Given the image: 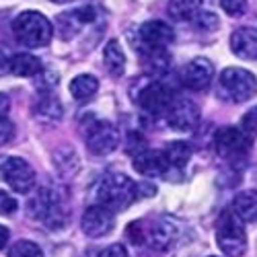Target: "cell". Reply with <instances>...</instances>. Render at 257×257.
Instances as JSON below:
<instances>
[{
  "mask_svg": "<svg viewBox=\"0 0 257 257\" xmlns=\"http://www.w3.org/2000/svg\"><path fill=\"white\" fill-rule=\"evenodd\" d=\"M230 208L237 212L245 222H249V224L257 222V191L255 189L241 191V194L234 196Z\"/></svg>",
  "mask_w": 257,
  "mask_h": 257,
  "instance_id": "cell-18",
  "label": "cell"
},
{
  "mask_svg": "<svg viewBox=\"0 0 257 257\" xmlns=\"http://www.w3.org/2000/svg\"><path fill=\"white\" fill-rule=\"evenodd\" d=\"M125 151L130 153V155H138V153L146 151V142H144V138H142L140 134L132 132L130 136H127V146H125Z\"/></svg>",
  "mask_w": 257,
  "mask_h": 257,
  "instance_id": "cell-34",
  "label": "cell"
},
{
  "mask_svg": "<svg viewBox=\"0 0 257 257\" xmlns=\"http://www.w3.org/2000/svg\"><path fill=\"white\" fill-rule=\"evenodd\" d=\"M204 9V0H169L167 13L173 21H194Z\"/></svg>",
  "mask_w": 257,
  "mask_h": 257,
  "instance_id": "cell-21",
  "label": "cell"
},
{
  "mask_svg": "<svg viewBox=\"0 0 257 257\" xmlns=\"http://www.w3.org/2000/svg\"><path fill=\"white\" fill-rule=\"evenodd\" d=\"M99 257H130V255H127V251H125V247H123V245L115 243V245L105 247V249L99 253Z\"/></svg>",
  "mask_w": 257,
  "mask_h": 257,
  "instance_id": "cell-36",
  "label": "cell"
},
{
  "mask_svg": "<svg viewBox=\"0 0 257 257\" xmlns=\"http://www.w3.org/2000/svg\"><path fill=\"white\" fill-rule=\"evenodd\" d=\"M138 198V183L123 173L105 175L97 185V202L113 212L127 210Z\"/></svg>",
  "mask_w": 257,
  "mask_h": 257,
  "instance_id": "cell-1",
  "label": "cell"
},
{
  "mask_svg": "<svg viewBox=\"0 0 257 257\" xmlns=\"http://www.w3.org/2000/svg\"><path fill=\"white\" fill-rule=\"evenodd\" d=\"M103 64L111 76H121L125 70V56L117 39H109L103 48Z\"/></svg>",
  "mask_w": 257,
  "mask_h": 257,
  "instance_id": "cell-19",
  "label": "cell"
},
{
  "mask_svg": "<svg viewBox=\"0 0 257 257\" xmlns=\"http://www.w3.org/2000/svg\"><path fill=\"white\" fill-rule=\"evenodd\" d=\"M52 3H56V5H64V3H70V0H52Z\"/></svg>",
  "mask_w": 257,
  "mask_h": 257,
  "instance_id": "cell-40",
  "label": "cell"
},
{
  "mask_svg": "<svg viewBox=\"0 0 257 257\" xmlns=\"http://www.w3.org/2000/svg\"><path fill=\"white\" fill-rule=\"evenodd\" d=\"M194 25H196L200 31H214V29L220 27V21H218V17L214 15V13L202 9V11L196 15V19H194Z\"/></svg>",
  "mask_w": 257,
  "mask_h": 257,
  "instance_id": "cell-28",
  "label": "cell"
},
{
  "mask_svg": "<svg viewBox=\"0 0 257 257\" xmlns=\"http://www.w3.org/2000/svg\"><path fill=\"white\" fill-rule=\"evenodd\" d=\"M220 95L232 103H245L257 95V76L245 68H224L218 78Z\"/></svg>",
  "mask_w": 257,
  "mask_h": 257,
  "instance_id": "cell-5",
  "label": "cell"
},
{
  "mask_svg": "<svg viewBox=\"0 0 257 257\" xmlns=\"http://www.w3.org/2000/svg\"><path fill=\"white\" fill-rule=\"evenodd\" d=\"M9 109H11V99H9V95L0 93V117H7Z\"/></svg>",
  "mask_w": 257,
  "mask_h": 257,
  "instance_id": "cell-37",
  "label": "cell"
},
{
  "mask_svg": "<svg viewBox=\"0 0 257 257\" xmlns=\"http://www.w3.org/2000/svg\"><path fill=\"white\" fill-rule=\"evenodd\" d=\"M132 165L144 177H167V171H171L165 153L163 151H148V148L134 155Z\"/></svg>",
  "mask_w": 257,
  "mask_h": 257,
  "instance_id": "cell-14",
  "label": "cell"
},
{
  "mask_svg": "<svg viewBox=\"0 0 257 257\" xmlns=\"http://www.w3.org/2000/svg\"><path fill=\"white\" fill-rule=\"evenodd\" d=\"M41 70V60L33 54H15L11 58V72L15 76H23V78H31V76H37Z\"/></svg>",
  "mask_w": 257,
  "mask_h": 257,
  "instance_id": "cell-20",
  "label": "cell"
},
{
  "mask_svg": "<svg viewBox=\"0 0 257 257\" xmlns=\"http://www.w3.org/2000/svg\"><path fill=\"white\" fill-rule=\"evenodd\" d=\"M177 234H179V228L173 220L161 218V220L153 222L151 226H146V243L157 251H165L175 243Z\"/></svg>",
  "mask_w": 257,
  "mask_h": 257,
  "instance_id": "cell-15",
  "label": "cell"
},
{
  "mask_svg": "<svg viewBox=\"0 0 257 257\" xmlns=\"http://www.w3.org/2000/svg\"><path fill=\"white\" fill-rule=\"evenodd\" d=\"M62 113H64V109H62L60 99L52 93H41L39 101L35 103V115L46 121H60Z\"/></svg>",
  "mask_w": 257,
  "mask_h": 257,
  "instance_id": "cell-22",
  "label": "cell"
},
{
  "mask_svg": "<svg viewBox=\"0 0 257 257\" xmlns=\"http://www.w3.org/2000/svg\"><path fill=\"white\" fill-rule=\"evenodd\" d=\"M222 11L230 17H241L247 11V0H218Z\"/></svg>",
  "mask_w": 257,
  "mask_h": 257,
  "instance_id": "cell-31",
  "label": "cell"
},
{
  "mask_svg": "<svg viewBox=\"0 0 257 257\" xmlns=\"http://www.w3.org/2000/svg\"><path fill=\"white\" fill-rule=\"evenodd\" d=\"M7 70H11V60L3 52H0V74L7 72Z\"/></svg>",
  "mask_w": 257,
  "mask_h": 257,
  "instance_id": "cell-39",
  "label": "cell"
},
{
  "mask_svg": "<svg viewBox=\"0 0 257 257\" xmlns=\"http://www.w3.org/2000/svg\"><path fill=\"white\" fill-rule=\"evenodd\" d=\"M214 78V64L208 58H194L183 68L181 82L191 91H204Z\"/></svg>",
  "mask_w": 257,
  "mask_h": 257,
  "instance_id": "cell-12",
  "label": "cell"
},
{
  "mask_svg": "<svg viewBox=\"0 0 257 257\" xmlns=\"http://www.w3.org/2000/svg\"><path fill=\"white\" fill-rule=\"evenodd\" d=\"M136 101L146 113L165 115L169 111L171 103L175 101V93L171 91V87H167L163 82H148L138 91Z\"/></svg>",
  "mask_w": 257,
  "mask_h": 257,
  "instance_id": "cell-9",
  "label": "cell"
},
{
  "mask_svg": "<svg viewBox=\"0 0 257 257\" xmlns=\"http://www.w3.org/2000/svg\"><path fill=\"white\" fill-rule=\"evenodd\" d=\"M37 78H39L37 89H39L41 93H52V89L58 84V74H56V72H44V70H41V72L37 74Z\"/></svg>",
  "mask_w": 257,
  "mask_h": 257,
  "instance_id": "cell-32",
  "label": "cell"
},
{
  "mask_svg": "<svg viewBox=\"0 0 257 257\" xmlns=\"http://www.w3.org/2000/svg\"><path fill=\"white\" fill-rule=\"evenodd\" d=\"M163 153H165V157H167V161H169V167L175 169V171L183 169V167L189 163V159H191V148H189V144H185V142H181V140H175V142L167 144Z\"/></svg>",
  "mask_w": 257,
  "mask_h": 257,
  "instance_id": "cell-24",
  "label": "cell"
},
{
  "mask_svg": "<svg viewBox=\"0 0 257 257\" xmlns=\"http://www.w3.org/2000/svg\"><path fill=\"white\" fill-rule=\"evenodd\" d=\"M0 181L17 194H29L35 187V171L21 157H0Z\"/></svg>",
  "mask_w": 257,
  "mask_h": 257,
  "instance_id": "cell-6",
  "label": "cell"
},
{
  "mask_svg": "<svg viewBox=\"0 0 257 257\" xmlns=\"http://www.w3.org/2000/svg\"><path fill=\"white\" fill-rule=\"evenodd\" d=\"M241 130H243L245 134H249L251 138L257 136V105L251 107V109L243 115V119H241Z\"/></svg>",
  "mask_w": 257,
  "mask_h": 257,
  "instance_id": "cell-30",
  "label": "cell"
},
{
  "mask_svg": "<svg viewBox=\"0 0 257 257\" xmlns=\"http://www.w3.org/2000/svg\"><path fill=\"white\" fill-rule=\"evenodd\" d=\"M17 208H19L17 200L11 194H7L5 189H0V214L3 216H11V214L17 212Z\"/></svg>",
  "mask_w": 257,
  "mask_h": 257,
  "instance_id": "cell-33",
  "label": "cell"
},
{
  "mask_svg": "<svg viewBox=\"0 0 257 257\" xmlns=\"http://www.w3.org/2000/svg\"><path fill=\"white\" fill-rule=\"evenodd\" d=\"M9 239H11V230H9L5 224H0V249H5V247H7Z\"/></svg>",
  "mask_w": 257,
  "mask_h": 257,
  "instance_id": "cell-38",
  "label": "cell"
},
{
  "mask_svg": "<svg viewBox=\"0 0 257 257\" xmlns=\"http://www.w3.org/2000/svg\"><path fill=\"white\" fill-rule=\"evenodd\" d=\"M125 237L130 239V243H134V245L146 243V226H144V222H140V220L132 222L130 226L125 228Z\"/></svg>",
  "mask_w": 257,
  "mask_h": 257,
  "instance_id": "cell-29",
  "label": "cell"
},
{
  "mask_svg": "<svg viewBox=\"0 0 257 257\" xmlns=\"http://www.w3.org/2000/svg\"><path fill=\"white\" fill-rule=\"evenodd\" d=\"M13 33L25 48H44L54 37V25L37 11H25L13 21Z\"/></svg>",
  "mask_w": 257,
  "mask_h": 257,
  "instance_id": "cell-2",
  "label": "cell"
},
{
  "mask_svg": "<svg viewBox=\"0 0 257 257\" xmlns=\"http://www.w3.org/2000/svg\"><path fill=\"white\" fill-rule=\"evenodd\" d=\"M99 89V80L93 74H78L70 82V95L76 101H87L91 99Z\"/></svg>",
  "mask_w": 257,
  "mask_h": 257,
  "instance_id": "cell-23",
  "label": "cell"
},
{
  "mask_svg": "<svg viewBox=\"0 0 257 257\" xmlns=\"http://www.w3.org/2000/svg\"><path fill=\"white\" fill-rule=\"evenodd\" d=\"M142 54V66L148 74H165L169 70L171 56L167 54V48H148L140 50Z\"/></svg>",
  "mask_w": 257,
  "mask_h": 257,
  "instance_id": "cell-17",
  "label": "cell"
},
{
  "mask_svg": "<svg viewBox=\"0 0 257 257\" xmlns=\"http://www.w3.org/2000/svg\"><path fill=\"white\" fill-rule=\"evenodd\" d=\"M253 146V138L249 134H245L239 127H220L214 136V148H216V155L220 159L226 161H237L243 159Z\"/></svg>",
  "mask_w": 257,
  "mask_h": 257,
  "instance_id": "cell-7",
  "label": "cell"
},
{
  "mask_svg": "<svg viewBox=\"0 0 257 257\" xmlns=\"http://www.w3.org/2000/svg\"><path fill=\"white\" fill-rule=\"evenodd\" d=\"M230 50L241 60H257V29L239 27L230 35Z\"/></svg>",
  "mask_w": 257,
  "mask_h": 257,
  "instance_id": "cell-16",
  "label": "cell"
},
{
  "mask_svg": "<svg viewBox=\"0 0 257 257\" xmlns=\"http://www.w3.org/2000/svg\"><path fill=\"white\" fill-rule=\"evenodd\" d=\"M216 245L228 257H241L247 251L245 220L232 208L224 210L216 224Z\"/></svg>",
  "mask_w": 257,
  "mask_h": 257,
  "instance_id": "cell-3",
  "label": "cell"
},
{
  "mask_svg": "<svg viewBox=\"0 0 257 257\" xmlns=\"http://www.w3.org/2000/svg\"><path fill=\"white\" fill-rule=\"evenodd\" d=\"M82 25H84V21H82L78 9H74L72 13H64V15H60L56 19V29H58L60 37H64V39L72 37Z\"/></svg>",
  "mask_w": 257,
  "mask_h": 257,
  "instance_id": "cell-25",
  "label": "cell"
},
{
  "mask_svg": "<svg viewBox=\"0 0 257 257\" xmlns=\"http://www.w3.org/2000/svg\"><path fill=\"white\" fill-rule=\"evenodd\" d=\"M113 210L105 208L103 204H95L89 206L82 214V230L87 237L91 239H99L105 237L113 230Z\"/></svg>",
  "mask_w": 257,
  "mask_h": 257,
  "instance_id": "cell-11",
  "label": "cell"
},
{
  "mask_svg": "<svg viewBox=\"0 0 257 257\" xmlns=\"http://www.w3.org/2000/svg\"><path fill=\"white\" fill-rule=\"evenodd\" d=\"M84 142H87V148L97 155H109L113 153L117 144H119V130L111 123V121H105V119H95L87 125V132H84Z\"/></svg>",
  "mask_w": 257,
  "mask_h": 257,
  "instance_id": "cell-8",
  "label": "cell"
},
{
  "mask_svg": "<svg viewBox=\"0 0 257 257\" xmlns=\"http://www.w3.org/2000/svg\"><path fill=\"white\" fill-rule=\"evenodd\" d=\"M165 117H167L169 127H173L175 132H191L200 123V109L194 101L175 97V101L171 103Z\"/></svg>",
  "mask_w": 257,
  "mask_h": 257,
  "instance_id": "cell-10",
  "label": "cell"
},
{
  "mask_svg": "<svg viewBox=\"0 0 257 257\" xmlns=\"http://www.w3.org/2000/svg\"><path fill=\"white\" fill-rule=\"evenodd\" d=\"M9 257H44V251L33 241H17L9 249Z\"/></svg>",
  "mask_w": 257,
  "mask_h": 257,
  "instance_id": "cell-27",
  "label": "cell"
},
{
  "mask_svg": "<svg viewBox=\"0 0 257 257\" xmlns=\"http://www.w3.org/2000/svg\"><path fill=\"white\" fill-rule=\"evenodd\" d=\"M173 29H171L165 21H146L138 29V48H167L173 41Z\"/></svg>",
  "mask_w": 257,
  "mask_h": 257,
  "instance_id": "cell-13",
  "label": "cell"
},
{
  "mask_svg": "<svg viewBox=\"0 0 257 257\" xmlns=\"http://www.w3.org/2000/svg\"><path fill=\"white\" fill-rule=\"evenodd\" d=\"M54 163H56V167H58V171L62 175H72L74 171L78 169L76 153L72 151V148H68V146H64V148H60V151H56Z\"/></svg>",
  "mask_w": 257,
  "mask_h": 257,
  "instance_id": "cell-26",
  "label": "cell"
},
{
  "mask_svg": "<svg viewBox=\"0 0 257 257\" xmlns=\"http://www.w3.org/2000/svg\"><path fill=\"white\" fill-rule=\"evenodd\" d=\"M15 136V123L9 117H0V144L9 142Z\"/></svg>",
  "mask_w": 257,
  "mask_h": 257,
  "instance_id": "cell-35",
  "label": "cell"
},
{
  "mask_svg": "<svg viewBox=\"0 0 257 257\" xmlns=\"http://www.w3.org/2000/svg\"><path fill=\"white\" fill-rule=\"evenodd\" d=\"M27 212L29 216L44 222L46 226L58 228L66 222V208H64L62 198L50 187H41L31 196L27 202Z\"/></svg>",
  "mask_w": 257,
  "mask_h": 257,
  "instance_id": "cell-4",
  "label": "cell"
}]
</instances>
